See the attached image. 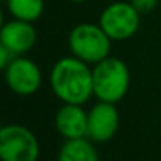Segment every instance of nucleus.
Here are the masks:
<instances>
[{"label":"nucleus","instance_id":"f257e3e1","mask_svg":"<svg viewBox=\"0 0 161 161\" xmlns=\"http://www.w3.org/2000/svg\"><path fill=\"white\" fill-rule=\"evenodd\" d=\"M49 80L54 95L62 103L84 106L93 97L90 65L73 55L62 57L54 63Z\"/></svg>","mask_w":161,"mask_h":161},{"label":"nucleus","instance_id":"f03ea898","mask_svg":"<svg viewBox=\"0 0 161 161\" xmlns=\"http://www.w3.org/2000/svg\"><path fill=\"white\" fill-rule=\"evenodd\" d=\"M93 97L98 101L117 104L128 93L130 69L119 57H108L92 68Z\"/></svg>","mask_w":161,"mask_h":161},{"label":"nucleus","instance_id":"7ed1b4c3","mask_svg":"<svg viewBox=\"0 0 161 161\" xmlns=\"http://www.w3.org/2000/svg\"><path fill=\"white\" fill-rule=\"evenodd\" d=\"M112 40L106 35L100 24L80 22L74 25L68 35V47L73 57L89 65H97L109 57Z\"/></svg>","mask_w":161,"mask_h":161},{"label":"nucleus","instance_id":"20e7f679","mask_svg":"<svg viewBox=\"0 0 161 161\" xmlns=\"http://www.w3.org/2000/svg\"><path fill=\"white\" fill-rule=\"evenodd\" d=\"M0 158L2 161H38L40 142L32 130L11 123L0 130Z\"/></svg>","mask_w":161,"mask_h":161},{"label":"nucleus","instance_id":"39448f33","mask_svg":"<svg viewBox=\"0 0 161 161\" xmlns=\"http://www.w3.org/2000/svg\"><path fill=\"white\" fill-rule=\"evenodd\" d=\"M98 24L112 41H125L134 36L139 30L141 14L130 2L119 0L101 11Z\"/></svg>","mask_w":161,"mask_h":161},{"label":"nucleus","instance_id":"423d86ee","mask_svg":"<svg viewBox=\"0 0 161 161\" xmlns=\"http://www.w3.org/2000/svg\"><path fill=\"white\" fill-rule=\"evenodd\" d=\"M3 71L8 89L19 97H30L41 87V69L32 58L25 55L14 57Z\"/></svg>","mask_w":161,"mask_h":161},{"label":"nucleus","instance_id":"0eeeda50","mask_svg":"<svg viewBox=\"0 0 161 161\" xmlns=\"http://www.w3.org/2000/svg\"><path fill=\"white\" fill-rule=\"evenodd\" d=\"M120 115L119 109L112 103L98 101L89 111L87 120V137L95 144L109 142L119 130Z\"/></svg>","mask_w":161,"mask_h":161},{"label":"nucleus","instance_id":"6e6552de","mask_svg":"<svg viewBox=\"0 0 161 161\" xmlns=\"http://www.w3.org/2000/svg\"><path fill=\"white\" fill-rule=\"evenodd\" d=\"M38 33L32 22L11 19L7 21L0 30V46L8 49L14 57L25 55L36 43Z\"/></svg>","mask_w":161,"mask_h":161},{"label":"nucleus","instance_id":"1a4fd4ad","mask_svg":"<svg viewBox=\"0 0 161 161\" xmlns=\"http://www.w3.org/2000/svg\"><path fill=\"white\" fill-rule=\"evenodd\" d=\"M87 120L89 112L84 106L63 103L55 114V130L65 141L87 137Z\"/></svg>","mask_w":161,"mask_h":161},{"label":"nucleus","instance_id":"9d476101","mask_svg":"<svg viewBox=\"0 0 161 161\" xmlns=\"http://www.w3.org/2000/svg\"><path fill=\"white\" fill-rule=\"evenodd\" d=\"M89 137L65 141L58 150L57 161H100L97 147Z\"/></svg>","mask_w":161,"mask_h":161},{"label":"nucleus","instance_id":"9b49d317","mask_svg":"<svg viewBox=\"0 0 161 161\" xmlns=\"http://www.w3.org/2000/svg\"><path fill=\"white\" fill-rule=\"evenodd\" d=\"M5 7L11 19L33 24L44 13V0H5Z\"/></svg>","mask_w":161,"mask_h":161},{"label":"nucleus","instance_id":"f8f14e48","mask_svg":"<svg viewBox=\"0 0 161 161\" xmlns=\"http://www.w3.org/2000/svg\"><path fill=\"white\" fill-rule=\"evenodd\" d=\"M130 3L137 10V13L142 16V14H148L152 13L156 5H158V0H130Z\"/></svg>","mask_w":161,"mask_h":161},{"label":"nucleus","instance_id":"ddd939ff","mask_svg":"<svg viewBox=\"0 0 161 161\" xmlns=\"http://www.w3.org/2000/svg\"><path fill=\"white\" fill-rule=\"evenodd\" d=\"M13 58H14V55H13L8 49H5L3 46H0V68L5 69V68L13 62Z\"/></svg>","mask_w":161,"mask_h":161},{"label":"nucleus","instance_id":"4468645a","mask_svg":"<svg viewBox=\"0 0 161 161\" xmlns=\"http://www.w3.org/2000/svg\"><path fill=\"white\" fill-rule=\"evenodd\" d=\"M69 2H73V3H84V2H87V0H69Z\"/></svg>","mask_w":161,"mask_h":161}]
</instances>
